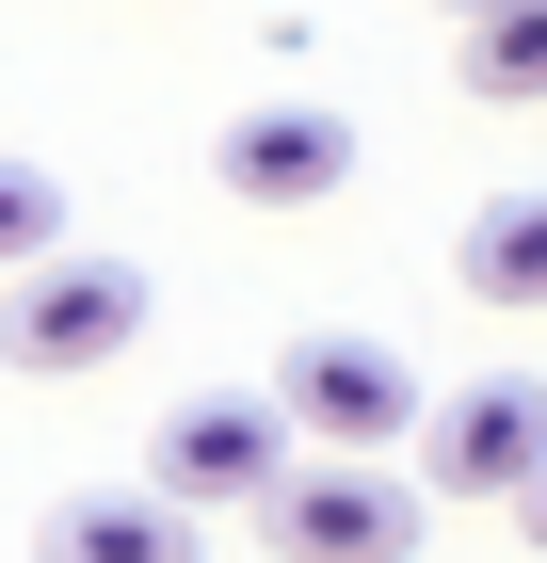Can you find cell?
<instances>
[{"label":"cell","instance_id":"obj_2","mask_svg":"<svg viewBox=\"0 0 547 563\" xmlns=\"http://www.w3.org/2000/svg\"><path fill=\"white\" fill-rule=\"evenodd\" d=\"M274 419L322 434V451H403V434H419V371L386 339H354V322H322V339L274 354Z\"/></svg>","mask_w":547,"mask_h":563},{"label":"cell","instance_id":"obj_9","mask_svg":"<svg viewBox=\"0 0 547 563\" xmlns=\"http://www.w3.org/2000/svg\"><path fill=\"white\" fill-rule=\"evenodd\" d=\"M451 65H467V97H547V0H483Z\"/></svg>","mask_w":547,"mask_h":563},{"label":"cell","instance_id":"obj_11","mask_svg":"<svg viewBox=\"0 0 547 563\" xmlns=\"http://www.w3.org/2000/svg\"><path fill=\"white\" fill-rule=\"evenodd\" d=\"M515 516H532V548H547V467H532V483H515Z\"/></svg>","mask_w":547,"mask_h":563},{"label":"cell","instance_id":"obj_12","mask_svg":"<svg viewBox=\"0 0 547 563\" xmlns=\"http://www.w3.org/2000/svg\"><path fill=\"white\" fill-rule=\"evenodd\" d=\"M451 16H483V0H451Z\"/></svg>","mask_w":547,"mask_h":563},{"label":"cell","instance_id":"obj_10","mask_svg":"<svg viewBox=\"0 0 547 563\" xmlns=\"http://www.w3.org/2000/svg\"><path fill=\"white\" fill-rule=\"evenodd\" d=\"M48 242H65V194H48L33 162H0V274H17V258H48Z\"/></svg>","mask_w":547,"mask_h":563},{"label":"cell","instance_id":"obj_3","mask_svg":"<svg viewBox=\"0 0 547 563\" xmlns=\"http://www.w3.org/2000/svg\"><path fill=\"white\" fill-rule=\"evenodd\" d=\"M258 531H274V563H403L419 483H386V451H322V467H291L258 499Z\"/></svg>","mask_w":547,"mask_h":563},{"label":"cell","instance_id":"obj_5","mask_svg":"<svg viewBox=\"0 0 547 563\" xmlns=\"http://www.w3.org/2000/svg\"><path fill=\"white\" fill-rule=\"evenodd\" d=\"M547 467V387H451V402H419V483L435 499H515V483Z\"/></svg>","mask_w":547,"mask_h":563},{"label":"cell","instance_id":"obj_7","mask_svg":"<svg viewBox=\"0 0 547 563\" xmlns=\"http://www.w3.org/2000/svg\"><path fill=\"white\" fill-rule=\"evenodd\" d=\"M210 531H194V499H162V483H129V499H65L48 516V563H194Z\"/></svg>","mask_w":547,"mask_h":563},{"label":"cell","instance_id":"obj_1","mask_svg":"<svg viewBox=\"0 0 547 563\" xmlns=\"http://www.w3.org/2000/svg\"><path fill=\"white\" fill-rule=\"evenodd\" d=\"M145 339V274L129 258H17L0 274V371H113Z\"/></svg>","mask_w":547,"mask_h":563},{"label":"cell","instance_id":"obj_8","mask_svg":"<svg viewBox=\"0 0 547 563\" xmlns=\"http://www.w3.org/2000/svg\"><path fill=\"white\" fill-rule=\"evenodd\" d=\"M467 290L483 306H547V194H500L467 225Z\"/></svg>","mask_w":547,"mask_h":563},{"label":"cell","instance_id":"obj_6","mask_svg":"<svg viewBox=\"0 0 547 563\" xmlns=\"http://www.w3.org/2000/svg\"><path fill=\"white\" fill-rule=\"evenodd\" d=\"M210 162H226V194H242V210H322L338 177H354V130L291 97V113H242V130H226Z\"/></svg>","mask_w":547,"mask_h":563},{"label":"cell","instance_id":"obj_4","mask_svg":"<svg viewBox=\"0 0 547 563\" xmlns=\"http://www.w3.org/2000/svg\"><path fill=\"white\" fill-rule=\"evenodd\" d=\"M145 483L162 499H194V516H258L274 483H291V419H274V387H210V402H177L162 451H145Z\"/></svg>","mask_w":547,"mask_h":563}]
</instances>
